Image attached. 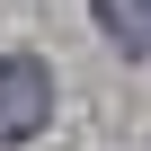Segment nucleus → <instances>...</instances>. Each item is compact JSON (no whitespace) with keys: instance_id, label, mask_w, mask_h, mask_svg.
Returning <instances> with one entry per match:
<instances>
[{"instance_id":"nucleus-1","label":"nucleus","mask_w":151,"mask_h":151,"mask_svg":"<svg viewBox=\"0 0 151 151\" xmlns=\"http://www.w3.org/2000/svg\"><path fill=\"white\" fill-rule=\"evenodd\" d=\"M53 116V71L36 53H0V142H27Z\"/></svg>"},{"instance_id":"nucleus-2","label":"nucleus","mask_w":151,"mask_h":151,"mask_svg":"<svg viewBox=\"0 0 151 151\" xmlns=\"http://www.w3.org/2000/svg\"><path fill=\"white\" fill-rule=\"evenodd\" d=\"M98 27L124 53H151V0H98Z\"/></svg>"}]
</instances>
